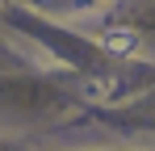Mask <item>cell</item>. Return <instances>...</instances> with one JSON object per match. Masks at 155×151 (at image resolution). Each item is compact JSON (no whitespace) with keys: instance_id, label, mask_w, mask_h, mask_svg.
Listing matches in <instances>:
<instances>
[{"instance_id":"obj_1","label":"cell","mask_w":155,"mask_h":151,"mask_svg":"<svg viewBox=\"0 0 155 151\" xmlns=\"http://www.w3.org/2000/svg\"><path fill=\"white\" fill-rule=\"evenodd\" d=\"M101 46L113 50V55H134V50H138V34L126 29V25H109L101 34Z\"/></svg>"},{"instance_id":"obj_2","label":"cell","mask_w":155,"mask_h":151,"mask_svg":"<svg viewBox=\"0 0 155 151\" xmlns=\"http://www.w3.org/2000/svg\"><path fill=\"white\" fill-rule=\"evenodd\" d=\"M117 92H122L117 76H92V80H84V97L88 101H113Z\"/></svg>"}]
</instances>
